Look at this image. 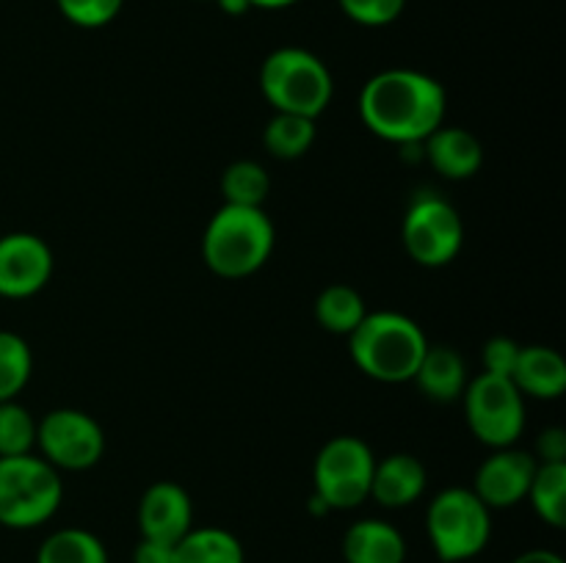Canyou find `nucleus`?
Instances as JSON below:
<instances>
[{
    "instance_id": "obj_1",
    "label": "nucleus",
    "mask_w": 566,
    "mask_h": 563,
    "mask_svg": "<svg viewBox=\"0 0 566 563\" xmlns=\"http://www.w3.org/2000/svg\"><path fill=\"white\" fill-rule=\"evenodd\" d=\"M359 119L374 136L412 147L446 121L448 94L437 77L420 70H385L370 77L357 99Z\"/></svg>"
},
{
    "instance_id": "obj_2",
    "label": "nucleus",
    "mask_w": 566,
    "mask_h": 563,
    "mask_svg": "<svg viewBox=\"0 0 566 563\" xmlns=\"http://www.w3.org/2000/svg\"><path fill=\"white\" fill-rule=\"evenodd\" d=\"M429 348V337L418 320L392 309H376L348 334V351L354 364L368 379L381 384L412 381L420 359Z\"/></svg>"
},
{
    "instance_id": "obj_3",
    "label": "nucleus",
    "mask_w": 566,
    "mask_h": 563,
    "mask_svg": "<svg viewBox=\"0 0 566 563\" xmlns=\"http://www.w3.org/2000/svg\"><path fill=\"white\" fill-rule=\"evenodd\" d=\"M276 230L263 208L224 204L202 235V259L221 279H247L274 254Z\"/></svg>"
},
{
    "instance_id": "obj_4",
    "label": "nucleus",
    "mask_w": 566,
    "mask_h": 563,
    "mask_svg": "<svg viewBox=\"0 0 566 563\" xmlns=\"http://www.w3.org/2000/svg\"><path fill=\"white\" fill-rule=\"evenodd\" d=\"M258 81L271 108L310 119H318L335 94L329 66L304 47H276L265 55Z\"/></svg>"
},
{
    "instance_id": "obj_5",
    "label": "nucleus",
    "mask_w": 566,
    "mask_h": 563,
    "mask_svg": "<svg viewBox=\"0 0 566 563\" xmlns=\"http://www.w3.org/2000/svg\"><path fill=\"white\" fill-rule=\"evenodd\" d=\"M64 500V480L36 453L0 458V524L31 530L50 522Z\"/></svg>"
},
{
    "instance_id": "obj_6",
    "label": "nucleus",
    "mask_w": 566,
    "mask_h": 563,
    "mask_svg": "<svg viewBox=\"0 0 566 563\" xmlns=\"http://www.w3.org/2000/svg\"><path fill=\"white\" fill-rule=\"evenodd\" d=\"M426 533L442 563H464L490 544L492 508L468 486H448L429 502Z\"/></svg>"
},
{
    "instance_id": "obj_7",
    "label": "nucleus",
    "mask_w": 566,
    "mask_h": 563,
    "mask_svg": "<svg viewBox=\"0 0 566 563\" xmlns=\"http://www.w3.org/2000/svg\"><path fill=\"white\" fill-rule=\"evenodd\" d=\"M376 456L359 436H332L318 450L313 464V495L324 500L329 511H348L370 497Z\"/></svg>"
},
{
    "instance_id": "obj_8",
    "label": "nucleus",
    "mask_w": 566,
    "mask_h": 563,
    "mask_svg": "<svg viewBox=\"0 0 566 563\" xmlns=\"http://www.w3.org/2000/svg\"><path fill=\"white\" fill-rule=\"evenodd\" d=\"M401 243L418 265L442 268L453 263L464 246L462 215L440 193H418L403 215Z\"/></svg>"
},
{
    "instance_id": "obj_9",
    "label": "nucleus",
    "mask_w": 566,
    "mask_h": 563,
    "mask_svg": "<svg viewBox=\"0 0 566 563\" xmlns=\"http://www.w3.org/2000/svg\"><path fill=\"white\" fill-rule=\"evenodd\" d=\"M464 417L479 442L497 450L512 447L525 431V397L512 379L481 373L462 392Z\"/></svg>"
},
{
    "instance_id": "obj_10",
    "label": "nucleus",
    "mask_w": 566,
    "mask_h": 563,
    "mask_svg": "<svg viewBox=\"0 0 566 563\" xmlns=\"http://www.w3.org/2000/svg\"><path fill=\"white\" fill-rule=\"evenodd\" d=\"M36 450L59 472H83L103 458L105 431L81 408H53L36 423Z\"/></svg>"
},
{
    "instance_id": "obj_11",
    "label": "nucleus",
    "mask_w": 566,
    "mask_h": 563,
    "mask_svg": "<svg viewBox=\"0 0 566 563\" xmlns=\"http://www.w3.org/2000/svg\"><path fill=\"white\" fill-rule=\"evenodd\" d=\"M53 276V252L33 232L0 235V298H31Z\"/></svg>"
},
{
    "instance_id": "obj_12",
    "label": "nucleus",
    "mask_w": 566,
    "mask_h": 563,
    "mask_svg": "<svg viewBox=\"0 0 566 563\" xmlns=\"http://www.w3.org/2000/svg\"><path fill=\"white\" fill-rule=\"evenodd\" d=\"M534 453L520 447H497L475 469L470 489L481 497L486 508H514L528 497L536 472Z\"/></svg>"
},
{
    "instance_id": "obj_13",
    "label": "nucleus",
    "mask_w": 566,
    "mask_h": 563,
    "mask_svg": "<svg viewBox=\"0 0 566 563\" xmlns=\"http://www.w3.org/2000/svg\"><path fill=\"white\" fill-rule=\"evenodd\" d=\"M136 519L142 539L177 544L193 528L191 495L175 480H158L138 500Z\"/></svg>"
},
{
    "instance_id": "obj_14",
    "label": "nucleus",
    "mask_w": 566,
    "mask_h": 563,
    "mask_svg": "<svg viewBox=\"0 0 566 563\" xmlns=\"http://www.w3.org/2000/svg\"><path fill=\"white\" fill-rule=\"evenodd\" d=\"M423 147L431 169L446 180H470L484 166V144L468 127L440 125Z\"/></svg>"
},
{
    "instance_id": "obj_15",
    "label": "nucleus",
    "mask_w": 566,
    "mask_h": 563,
    "mask_svg": "<svg viewBox=\"0 0 566 563\" xmlns=\"http://www.w3.org/2000/svg\"><path fill=\"white\" fill-rule=\"evenodd\" d=\"M426 484H429V472L418 456L392 453V456L376 461L370 500L379 502L381 508H407L423 497Z\"/></svg>"
},
{
    "instance_id": "obj_16",
    "label": "nucleus",
    "mask_w": 566,
    "mask_h": 563,
    "mask_svg": "<svg viewBox=\"0 0 566 563\" xmlns=\"http://www.w3.org/2000/svg\"><path fill=\"white\" fill-rule=\"evenodd\" d=\"M512 384L523 397L556 401L566 392V359L551 346H523L512 370Z\"/></svg>"
},
{
    "instance_id": "obj_17",
    "label": "nucleus",
    "mask_w": 566,
    "mask_h": 563,
    "mask_svg": "<svg viewBox=\"0 0 566 563\" xmlns=\"http://www.w3.org/2000/svg\"><path fill=\"white\" fill-rule=\"evenodd\" d=\"M346 563H403L407 541L396 524L385 519H359L343 535Z\"/></svg>"
},
{
    "instance_id": "obj_18",
    "label": "nucleus",
    "mask_w": 566,
    "mask_h": 563,
    "mask_svg": "<svg viewBox=\"0 0 566 563\" xmlns=\"http://www.w3.org/2000/svg\"><path fill=\"white\" fill-rule=\"evenodd\" d=\"M412 381L429 401L453 403L462 397L468 386V368L457 348L451 346H431L426 348Z\"/></svg>"
},
{
    "instance_id": "obj_19",
    "label": "nucleus",
    "mask_w": 566,
    "mask_h": 563,
    "mask_svg": "<svg viewBox=\"0 0 566 563\" xmlns=\"http://www.w3.org/2000/svg\"><path fill=\"white\" fill-rule=\"evenodd\" d=\"M175 563H247V555L230 530L191 528L175 544Z\"/></svg>"
},
{
    "instance_id": "obj_20",
    "label": "nucleus",
    "mask_w": 566,
    "mask_h": 563,
    "mask_svg": "<svg viewBox=\"0 0 566 563\" xmlns=\"http://www.w3.org/2000/svg\"><path fill=\"white\" fill-rule=\"evenodd\" d=\"M36 563H108V550L92 530L61 528L39 544Z\"/></svg>"
},
{
    "instance_id": "obj_21",
    "label": "nucleus",
    "mask_w": 566,
    "mask_h": 563,
    "mask_svg": "<svg viewBox=\"0 0 566 563\" xmlns=\"http://www.w3.org/2000/svg\"><path fill=\"white\" fill-rule=\"evenodd\" d=\"M365 315H368V304L348 285H329L315 298V320L321 329L332 334L348 337L363 323Z\"/></svg>"
},
{
    "instance_id": "obj_22",
    "label": "nucleus",
    "mask_w": 566,
    "mask_h": 563,
    "mask_svg": "<svg viewBox=\"0 0 566 563\" xmlns=\"http://www.w3.org/2000/svg\"><path fill=\"white\" fill-rule=\"evenodd\" d=\"M315 136H318L315 119L274 110V116H271L263 130V147L269 149V155L280 160H296L313 149Z\"/></svg>"
},
{
    "instance_id": "obj_23",
    "label": "nucleus",
    "mask_w": 566,
    "mask_h": 563,
    "mask_svg": "<svg viewBox=\"0 0 566 563\" xmlns=\"http://www.w3.org/2000/svg\"><path fill=\"white\" fill-rule=\"evenodd\" d=\"M536 517L551 528L566 524V464H536L528 497Z\"/></svg>"
},
{
    "instance_id": "obj_24",
    "label": "nucleus",
    "mask_w": 566,
    "mask_h": 563,
    "mask_svg": "<svg viewBox=\"0 0 566 563\" xmlns=\"http://www.w3.org/2000/svg\"><path fill=\"white\" fill-rule=\"evenodd\" d=\"M221 193H224V204L263 208L271 193V177L258 160H235L221 174Z\"/></svg>"
},
{
    "instance_id": "obj_25",
    "label": "nucleus",
    "mask_w": 566,
    "mask_h": 563,
    "mask_svg": "<svg viewBox=\"0 0 566 563\" xmlns=\"http://www.w3.org/2000/svg\"><path fill=\"white\" fill-rule=\"evenodd\" d=\"M33 373L31 346L14 331L0 329V403L17 401Z\"/></svg>"
},
{
    "instance_id": "obj_26",
    "label": "nucleus",
    "mask_w": 566,
    "mask_h": 563,
    "mask_svg": "<svg viewBox=\"0 0 566 563\" xmlns=\"http://www.w3.org/2000/svg\"><path fill=\"white\" fill-rule=\"evenodd\" d=\"M36 447V417L22 403H0V458L25 456Z\"/></svg>"
},
{
    "instance_id": "obj_27",
    "label": "nucleus",
    "mask_w": 566,
    "mask_h": 563,
    "mask_svg": "<svg viewBox=\"0 0 566 563\" xmlns=\"http://www.w3.org/2000/svg\"><path fill=\"white\" fill-rule=\"evenodd\" d=\"M55 6L66 22L94 31V28H105L108 22H114L125 0H55Z\"/></svg>"
},
{
    "instance_id": "obj_28",
    "label": "nucleus",
    "mask_w": 566,
    "mask_h": 563,
    "mask_svg": "<svg viewBox=\"0 0 566 563\" xmlns=\"http://www.w3.org/2000/svg\"><path fill=\"white\" fill-rule=\"evenodd\" d=\"M343 14L365 28H385L401 17L407 0H337Z\"/></svg>"
},
{
    "instance_id": "obj_29",
    "label": "nucleus",
    "mask_w": 566,
    "mask_h": 563,
    "mask_svg": "<svg viewBox=\"0 0 566 563\" xmlns=\"http://www.w3.org/2000/svg\"><path fill=\"white\" fill-rule=\"evenodd\" d=\"M520 342L512 340V337H492V340H486L484 346V373L490 375H501V379H512V370L514 364H517V357H520Z\"/></svg>"
},
{
    "instance_id": "obj_30",
    "label": "nucleus",
    "mask_w": 566,
    "mask_h": 563,
    "mask_svg": "<svg viewBox=\"0 0 566 563\" xmlns=\"http://www.w3.org/2000/svg\"><path fill=\"white\" fill-rule=\"evenodd\" d=\"M534 458L539 464H566V431L562 425H551V428L536 436Z\"/></svg>"
},
{
    "instance_id": "obj_31",
    "label": "nucleus",
    "mask_w": 566,
    "mask_h": 563,
    "mask_svg": "<svg viewBox=\"0 0 566 563\" xmlns=\"http://www.w3.org/2000/svg\"><path fill=\"white\" fill-rule=\"evenodd\" d=\"M133 563H175V544L158 539H142L133 550Z\"/></svg>"
},
{
    "instance_id": "obj_32",
    "label": "nucleus",
    "mask_w": 566,
    "mask_h": 563,
    "mask_svg": "<svg viewBox=\"0 0 566 563\" xmlns=\"http://www.w3.org/2000/svg\"><path fill=\"white\" fill-rule=\"evenodd\" d=\"M512 563H566V561L553 550H528L523 552V555L514 557Z\"/></svg>"
},
{
    "instance_id": "obj_33",
    "label": "nucleus",
    "mask_w": 566,
    "mask_h": 563,
    "mask_svg": "<svg viewBox=\"0 0 566 563\" xmlns=\"http://www.w3.org/2000/svg\"><path fill=\"white\" fill-rule=\"evenodd\" d=\"M216 3H219V9L230 17H243L247 11H252V3H249V0H216Z\"/></svg>"
},
{
    "instance_id": "obj_34",
    "label": "nucleus",
    "mask_w": 566,
    "mask_h": 563,
    "mask_svg": "<svg viewBox=\"0 0 566 563\" xmlns=\"http://www.w3.org/2000/svg\"><path fill=\"white\" fill-rule=\"evenodd\" d=\"M252 9H263V11H280V9H291L296 6L298 0H249Z\"/></svg>"
}]
</instances>
